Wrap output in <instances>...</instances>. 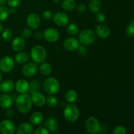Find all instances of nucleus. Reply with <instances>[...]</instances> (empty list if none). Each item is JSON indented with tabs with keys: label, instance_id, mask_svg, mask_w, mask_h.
Masks as SVG:
<instances>
[{
	"label": "nucleus",
	"instance_id": "f257e3e1",
	"mask_svg": "<svg viewBox=\"0 0 134 134\" xmlns=\"http://www.w3.org/2000/svg\"><path fill=\"white\" fill-rule=\"evenodd\" d=\"M32 101L28 94H20L16 99V107L22 114H27L31 111L32 107Z\"/></svg>",
	"mask_w": 134,
	"mask_h": 134
},
{
	"label": "nucleus",
	"instance_id": "f03ea898",
	"mask_svg": "<svg viewBox=\"0 0 134 134\" xmlns=\"http://www.w3.org/2000/svg\"><path fill=\"white\" fill-rule=\"evenodd\" d=\"M30 57L35 64H41L45 61L47 58L46 49L43 46L39 44L34 46L30 51Z\"/></svg>",
	"mask_w": 134,
	"mask_h": 134
},
{
	"label": "nucleus",
	"instance_id": "7ed1b4c3",
	"mask_svg": "<svg viewBox=\"0 0 134 134\" xmlns=\"http://www.w3.org/2000/svg\"><path fill=\"white\" fill-rule=\"evenodd\" d=\"M96 35L95 31L91 29H85L79 33L78 40L80 43L85 46L92 44L96 40Z\"/></svg>",
	"mask_w": 134,
	"mask_h": 134
},
{
	"label": "nucleus",
	"instance_id": "20e7f679",
	"mask_svg": "<svg viewBox=\"0 0 134 134\" xmlns=\"http://www.w3.org/2000/svg\"><path fill=\"white\" fill-rule=\"evenodd\" d=\"M60 84L58 80L54 77H48L43 82V88L46 93L50 95H54L60 90Z\"/></svg>",
	"mask_w": 134,
	"mask_h": 134
},
{
	"label": "nucleus",
	"instance_id": "39448f33",
	"mask_svg": "<svg viewBox=\"0 0 134 134\" xmlns=\"http://www.w3.org/2000/svg\"><path fill=\"white\" fill-rule=\"evenodd\" d=\"M79 110L75 105L70 103L65 106L64 110V116L65 120L68 122H74L77 121L79 117Z\"/></svg>",
	"mask_w": 134,
	"mask_h": 134
},
{
	"label": "nucleus",
	"instance_id": "423d86ee",
	"mask_svg": "<svg viewBox=\"0 0 134 134\" xmlns=\"http://www.w3.org/2000/svg\"><path fill=\"white\" fill-rule=\"evenodd\" d=\"M85 128L90 134H98L100 132L102 126L98 119L94 116H90L85 121Z\"/></svg>",
	"mask_w": 134,
	"mask_h": 134
},
{
	"label": "nucleus",
	"instance_id": "0eeeda50",
	"mask_svg": "<svg viewBox=\"0 0 134 134\" xmlns=\"http://www.w3.org/2000/svg\"><path fill=\"white\" fill-rule=\"evenodd\" d=\"M15 65V61L12 57L5 56L0 60V70L3 73H7L13 71Z\"/></svg>",
	"mask_w": 134,
	"mask_h": 134
},
{
	"label": "nucleus",
	"instance_id": "6e6552de",
	"mask_svg": "<svg viewBox=\"0 0 134 134\" xmlns=\"http://www.w3.org/2000/svg\"><path fill=\"white\" fill-rule=\"evenodd\" d=\"M43 38L48 43H55L60 39V33L54 27H48L43 32Z\"/></svg>",
	"mask_w": 134,
	"mask_h": 134
},
{
	"label": "nucleus",
	"instance_id": "1a4fd4ad",
	"mask_svg": "<svg viewBox=\"0 0 134 134\" xmlns=\"http://www.w3.org/2000/svg\"><path fill=\"white\" fill-rule=\"evenodd\" d=\"M26 24L29 28L31 30H35V29L39 28L41 24V17L37 13H31L27 16L26 18Z\"/></svg>",
	"mask_w": 134,
	"mask_h": 134
},
{
	"label": "nucleus",
	"instance_id": "9d476101",
	"mask_svg": "<svg viewBox=\"0 0 134 134\" xmlns=\"http://www.w3.org/2000/svg\"><path fill=\"white\" fill-rule=\"evenodd\" d=\"M37 71V64L35 62H27L22 67V73L24 77H31L35 75Z\"/></svg>",
	"mask_w": 134,
	"mask_h": 134
},
{
	"label": "nucleus",
	"instance_id": "9b49d317",
	"mask_svg": "<svg viewBox=\"0 0 134 134\" xmlns=\"http://www.w3.org/2000/svg\"><path fill=\"white\" fill-rule=\"evenodd\" d=\"M15 125L12 120L5 119L0 122V133L1 134H13Z\"/></svg>",
	"mask_w": 134,
	"mask_h": 134
},
{
	"label": "nucleus",
	"instance_id": "f8f14e48",
	"mask_svg": "<svg viewBox=\"0 0 134 134\" xmlns=\"http://www.w3.org/2000/svg\"><path fill=\"white\" fill-rule=\"evenodd\" d=\"M54 23L58 26H65L69 24V17L65 13L58 11L55 13L53 16Z\"/></svg>",
	"mask_w": 134,
	"mask_h": 134
},
{
	"label": "nucleus",
	"instance_id": "ddd939ff",
	"mask_svg": "<svg viewBox=\"0 0 134 134\" xmlns=\"http://www.w3.org/2000/svg\"><path fill=\"white\" fill-rule=\"evenodd\" d=\"M95 33L96 36L99 37L101 39H106L109 37L111 30L109 26L102 23L97 25L95 28Z\"/></svg>",
	"mask_w": 134,
	"mask_h": 134
},
{
	"label": "nucleus",
	"instance_id": "4468645a",
	"mask_svg": "<svg viewBox=\"0 0 134 134\" xmlns=\"http://www.w3.org/2000/svg\"><path fill=\"white\" fill-rule=\"evenodd\" d=\"M79 41L75 37H69L65 39L64 47L68 52H75L79 47Z\"/></svg>",
	"mask_w": 134,
	"mask_h": 134
},
{
	"label": "nucleus",
	"instance_id": "2eb2a0df",
	"mask_svg": "<svg viewBox=\"0 0 134 134\" xmlns=\"http://www.w3.org/2000/svg\"><path fill=\"white\" fill-rule=\"evenodd\" d=\"M31 99L33 104L37 107H42L46 104L45 96L38 91L31 93Z\"/></svg>",
	"mask_w": 134,
	"mask_h": 134
},
{
	"label": "nucleus",
	"instance_id": "dca6fc26",
	"mask_svg": "<svg viewBox=\"0 0 134 134\" xmlns=\"http://www.w3.org/2000/svg\"><path fill=\"white\" fill-rule=\"evenodd\" d=\"M14 88L18 93L20 94H26L29 91L30 84L26 80L24 79H18L14 84Z\"/></svg>",
	"mask_w": 134,
	"mask_h": 134
},
{
	"label": "nucleus",
	"instance_id": "f3484780",
	"mask_svg": "<svg viewBox=\"0 0 134 134\" xmlns=\"http://www.w3.org/2000/svg\"><path fill=\"white\" fill-rule=\"evenodd\" d=\"M26 41L22 37H16L13 39L12 41V48L15 52H20L22 51L26 47Z\"/></svg>",
	"mask_w": 134,
	"mask_h": 134
},
{
	"label": "nucleus",
	"instance_id": "a211bd4d",
	"mask_svg": "<svg viewBox=\"0 0 134 134\" xmlns=\"http://www.w3.org/2000/svg\"><path fill=\"white\" fill-rule=\"evenodd\" d=\"M13 103V98L9 94L4 93L0 96V107L4 109L10 108Z\"/></svg>",
	"mask_w": 134,
	"mask_h": 134
},
{
	"label": "nucleus",
	"instance_id": "6ab92c4d",
	"mask_svg": "<svg viewBox=\"0 0 134 134\" xmlns=\"http://www.w3.org/2000/svg\"><path fill=\"white\" fill-rule=\"evenodd\" d=\"M14 89V83L12 80L6 79L0 82V92H11Z\"/></svg>",
	"mask_w": 134,
	"mask_h": 134
},
{
	"label": "nucleus",
	"instance_id": "aec40b11",
	"mask_svg": "<svg viewBox=\"0 0 134 134\" xmlns=\"http://www.w3.org/2000/svg\"><path fill=\"white\" fill-rule=\"evenodd\" d=\"M44 126L50 132L56 133L58 130V124L54 118L48 117L44 122Z\"/></svg>",
	"mask_w": 134,
	"mask_h": 134
},
{
	"label": "nucleus",
	"instance_id": "412c9836",
	"mask_svg": "<svg viewBox=\"0 0 134 134\" xmlns=\"http://www.w3.org/2000/svg\"><path fill=\"white\" fill-rule=\"evenodd\" d=\"M34 132V127L29 123H22L20 124L16 129L17 134H32Z\"/></svg>",
	"mask_w": 134,
	"mask_h": 134
},
{
	"label": "nucleus",
	"instance_id": "4be33fe9",
	"mask_svg": "<svg viewBox=\"0 0 134 134\" xmlns=\"http://www.w3.org/2000/svg\"><path fill=\"white\" fill-rule=\"evenodd\" d=\"M30 56L27 52L20 51L18 52L14 57V61L18 64H25L30 60Z\"/></svg>",
	"mask_w": 134,
	"mask_h": 134
},
{
	"label": "nucleus",
	"instance_id": "5701e85b",
	"mask_svg": "<svg viewBox=\"0 0 134 134\" xmlns=\"http://www.w3.org/2000/svg\"><path fill=\"white\" fill-rule=\"evenodd\" d=\"M40 64L41 65L39 68V70L41 74L44 76L49 75L50 74H51L52 71V68L49 63L43 62Z\"/></svg>",
	"mask_w": 134,
	"mask_h": 134
},
{
	"label": "nucleus",
	"instance_id": "b1692460",
	"mask_svg": "<svg viewBox=\"0 0 134 134\" xmlns=\"http://www.w3.org/2000/svg\"><path fill=\"white\" fill-rule=\"evenodd\" d=\"M102 3L100 0H90L88 4V8L91 12L97 13L100 11Z\"/></svg>",
	"mask_w": 134,
	"mask_h": 134
},
{
	"label": "nucleus",
	"instance_id": "393cba45",
	"mask_svg": "<svg viewBox=\"0 0 134 134\" xmlns=\"http://www.w3.org/2000/svg\"><path fill=\"white\" fill-rule=\"evenodd\" d=\"M44 117L41 113L35 112L30 116V122L34 125H39L43 122Z\"/></svg>",
	"mask_w": 134,
	"mask_h": 134
},
{
	"label": "nucleus",
	"instance_id": "a878e982",
	"mask_svg": "<svg viewBox=\"0 0 134 134\" xmlns=\"http://www.w3.org/2000/svg\"><path fill=\"white\" fill-rule=\"evenodd\" d=\"M76 3L75 0H64L62 3L63 9L65 11H72L76 8Z\"/></svg>",
	"mask_w": 134,
	"mask_h": 134
},
{
	"label": "nucleus",
	"instance_id": "bb28decb",
	"mask_svg": "<svg viewBox=\"0 0 134 134\" xmlns=\"http://www.w3.org/2000/svg\"><path fill=\"white\" fill-rule=\"evenodd\" d=\"M78 94L77 92L74 90H69L65 93V99L67 102L69 103H73L77 99Z\"/></svg>",
	"mask_w": 134,
	"mask_h": 134
},
{
	"label": "nucleus",
	"instance_id": "cd10ccee",
	"mask_svg": "<svg viewBox=\"0 0 134 134\" xmlns=\"http://www.w3.org/2000/svg\"><path fill=\"white\" fill-rule=\"evenodd\" d=\"M66 31L71 35H76L79 33V27L75 23L68 24L66 27Z\"/></svg>",
	"mask_w": 134,
	"mask_h": 134
},
{
	"label": "nucleus",
	"instance_id": "c85d7f7f",
	"mask_svg": "<svg viewBox=\"0 0 134 134\" xmlns=\"http://www.w3.org/2000/svg\"><path fill=\"white\" fill-rule=\"evenodd\" d=\"M1 37L5 41L10 42L13 41V34L10 29L5 27L1 32Z\"/></svg>",
	"mask_w": 134,
	"mask_h": 134
},
{
	"label": "nucleus",
	"instance_id": "c756f323",
	"mask_svg": "<svg viewBox=\"0 0 134 134\" xmlns=\"http://www.w3.org/2000/svg\"><path fill=\"white\" fill-rule=\"evenodd\" d=\"M46 103L51 108H54L58 104L57 98L53 95H50L46 98Z\"/></svg>",
	"mask_w": 134,
	"mask_h": 134
},
{
	"label": "nucleus",
	"instance_id": "7c9ffc66",
	"mask_svg": "<svg viewBox=\"0 0 134 134\" xmlns=\"http://www.w3.org/2000/svg\"><path fill=\"white\" fill-rule=\"evenodd\" d=\"M9 14V9L4 5L0 6V22L5 21L8 18Z\"/></svg>",
	"mask_w": 134,
	"mask_h": 134
},
{
	"label": "nucleus",
	"instance_id": "2f4dec72",
	"mask_svg": "<svg viewBox=\"0 0 134 134\" xmlns=\"http://www.w3.org/2000/svg\"><path fill=\"white\" fill-rule=\"evenodd\" d=\"M40 82V81H38V80H34V81H33L30 85V89H29V91L31 93L34 92H37L38 90L39 89V88L41 86Z\"/></svg>",
	"mask_w": 134,
	"mask_h": 134
},
{
	"label": "nucleus",
	"instance_id": "473e14b6",
	"mask_svg": "<svg viewBox=\"0 0 134 134\" xmlns=\"http://www.w3.org/2000/svg\"><path fill=\"white\" fill-rule=\"evenodd\" d=\"M126 34L127 36L130 37H134V21H131L130 23L127 26L126 30Z\"/></svg>",
	"mask_w": 134,
	"mask_h": 134
},
{
	"label": "nucleus",
	"instance_id": "72a5a7b5",
	"mask_svg": "<svg viewBox=\"0 0 134 134\" xmlns=\"http://www.w3.org/2000/svg\"><path fill=\"white\" fill-rule=\"evenodd\" d=\"M42 18H43L44 20H51L52 18H53V16L54 14H52V12L51 10H45L44 11H43L42 13Z\"/></svg>",
	"mask_w": 134,
	"mask_h": 134
},
{
	"label": "nucleus",
	"instance_id": "f704fd0d",
	"mask_svg": "<svg viewBox=\"0 0 134 134\" xmlns=\"http://www.w3.org/2000/svg\"><path fill=\"white\" fill-rule=\"evenodd\" d=\"M95 19L97 22L102 24L105 21L106 16L105 15L104 13H102V12H98V13H97L96 14Z\"/></svg>",
	"mask_w": 134,
	"mask_h": 134
},
{
	"label": "nucleus",
	"instance_id": "c9c22d12",
	"mask_svg": "<svg viewBox=\"0 0 134 134\" xmlns=\"http://www.w3.org/2000/svg\"><path fill=\"white\" fill-rule=\"evenodd\" d=\"M126 129L122 126H118L113 131L112 134H126Z\"/></svg>",
	"mask_w": 134,
	"mask_h": 134
},
{
	"label": "nucleus",
	"instance_id": "e433bc0d",
	"mask_svg": "<svg viewBox=\"0 0 134 134\" xmlns=\"http://www.w3.org/2000/svg\"><path fill=\"white\" fill-rule=\"evenodd\" d=\"M32 35V31H31V30L30 28H24L22 31V33H21V35L24 39H28Z\"/></svg>",
	"mask_w": 134,
	"mask_h": 134
},
{
	"label": "nucleus",
	"instance_id": "4c0bfd02",
	"mask_svg": "<svg viewBox=\"0 0 134 134\" xmlns=\"http://www.w3.org/2000/svg\"><path fill=\"white\" fill-rule=\"evenodd\" d=\"M21 0H7V5L10 8H16L18 7L20 4Z\"/></svg>",
	"mask_w": 134,
	"mask_h": 134
},
{
	"label": "nucleus",
	"instance_id": "58836bf2",
	"mask_svg": "<svg viewBox=\"0 0 134 134\" xmlns=\"http://www.w3.org/2000/svg\"><path fill=\"white\" fill-rule=\"evenodd\" d=\"M33 134H50V132L46 128H37L33 132Z\"/></svg>",
	"mask_w": 134,
	"mask_h": 134
},
{
	"label": "nucleus",
	"instance_id": "ea45409f",
	"mask_svg": "<svg viewBox=\"0 0 134 134\" xmlns=\"http://www.w3.org/2000/svg\"><path fill=\"white\" fill-rule=\"evenodd\" d=\"M76 9L79 13H85L87 9L86 5L83 3H79L76 5Z\"/></svg>",
	"mask_w": 134,
	"mask_h": 134
},
{
	"label": "nucleus",
	"instance_id": "a19ab883",
	"mask_svg": "<svg viewBox=\"0 0 134 134\" xmlns=\"http://www.w3.org/2000/svg\"><path fill=\"white\" fill-rule=\"evenodd\" d=\"M77 51H78L79 53L81 55H82V56H85L88 52L87 49H86V47H85V45L83 46L79 45V48H77Z\"/></svg>",
	"mask_w": 134,
	"mask_h": 134
},
{
	"label": "nucleus",
	"instance_id": "79ce46f5",
	"mask_svg": "<svg viewBox=\"0 0 134 134\" xmlns=\"http://www.w3.org/2000/svg\"><path fill=\"white\" fill-rule=\"evenodd\" d=\"M5 115H6V116H7V117L12 118L13 116H14V111L10 108L7 109V111H6V112H5Z\"/></svg>",
	"mask_w": 134,
	"mask_h": 134
},
{
	"label": "nucleus",
	"instance_id": "37998d69",
	"mask_svg": "<svg viewBox=\"0 0 134 134\" xmlns=\"http://www.w3.org/2000/svg\"><path fill=\"white\" fill-rule=\"evenodd\" d=\"M34 38L37 40H40L43 38V33L41 31H37L34 34Z\"/></svg>",
	"mask_w": 134,
	"mask_h": 134
},
{
	"label": "nucleus",
	"instance_id": "c03bdc74",
	"mask_svg": "<svg viewBox=\"0 0 134 134\" xmlns=\"http://www.w3.org/2000/svg\"><path fill=\"white\" fill-rule=\"evenodd\" d=\"M7 1V0H0V6L4 5L5 4H6Z\"/></svg>",
	"mask_w": 134,
	"mask_h": 134
},
{
	"label": "nucleus",
	"instance_id": "a18cd8bd",
	"mask_svg": "<svg viewBox=\"0 0 134 134\" xmlns=\"http://www.w3.org/2000/svg\"><path fill=\"white\" fill-rule=\"evenodd\" d=\"M15 12V8H10V9H9V13H14Z\"/></svg>",
	"mask_w": 134,
	"mask_h": 134
},
{
	"label": "nucleus",
	"instance_id": "49530a36",
	"mask_svg": "<svg viewBox=\"0 0 134 134\" xmlns=\"http://www.w3.org/2000/svg\"><path fill=\"white\" fill-rule=\"evenodd\" d=\"M3 30V27L2 24H1L0 23V34H1V32H2Z\"/></svg>",
	"mask_w": 134,
	"mask_h": 134
},
{
	"label": "nucleus",
	"instance_id": "de8ad7c7",
	"mask_svg": "<svg viewBox=\"0 0 134 134\" xmlns=\"http://www.w3.org/2000/svg\"><path fill=\"white\" fill-rule=\"evenodd\" d=\"M53 1L56 3H59V2H60V0H53Z\"/></svg>",
	"mask_w": 134,
	"mask_h": 134
},
{
	"label": "nucleus",
	"instance_id": "09e8293b",
	"mask_svg": "<svg viewBox=\"0 0 134 134\" xmlns=\"http://www.w3.org/2000/svg\"><path fill=\"white\" fill-rule=\"evenodd\" d=\"M1 80H2V75H1V72H0V82H1Z\"/></svg>",
	"mask_w": 134,
	"mask_h": 134
}]
</instances>
